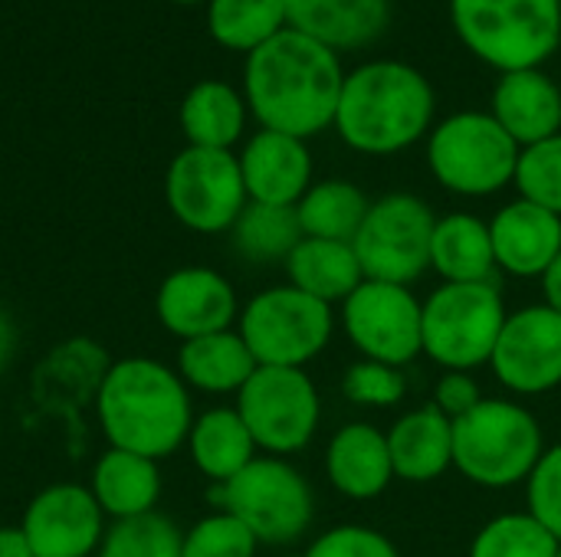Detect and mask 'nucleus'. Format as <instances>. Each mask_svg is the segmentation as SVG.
I'll return each instance as SVG.
<instances>
[{
  "instance_id": "c03bdc74",
  "label": "nucleus",
  "mask_w": 561,
  "mask_h": 557,
  "mask_svg": "<svg viewBox=\"0 0 561 557\" xmlns=\"http://www.w3.org/2000/svg\"><path fill=\"white\" fill-rule=\"evenodd\" d=\"M289 557H306V555H289Z\"/></svg>"
},
{
  "instance_id": "dca6fc26",
  "label": "nucleus",
  "mask_w": 561,
  "mask_h": 557,
  "mask_svg": "<svg viewBox=\"0 0 561 557\" xmlns=\"http://www.w3.org/2000/svg\"><path fill=\"white\" fill-rule=\"evenodd\" d=\"M154 312L181 341L227 332L233 318H240L233 286L207 266L174 269L154 295Z\"/></svg>"
},
{
  "instance_id": "f257e3e1",
  "label": "nucleus",
  "mask_w": 561,
  "mask_h": 557,
  "mask_svg": "<svg viewBox=\"0 0 561 557\" xmlns=\"http://www.w3.org/2000/svg\"><path fill=\"white\" fill-rule=\"evenodd\" d=\"M243 85L263 128L306 141L335 125L345 76L335 49L286 26L250 53Z\"/></svg>"
},
{
  "instance_id": "0eeeda50",
  "label": "nucleus",
  "mask_w": 561,
  "mask_h": 557,
  "mask_svg": "<svg viewBox=\"0 0 561 557\" xmlns=\"http://www.w3.org/2000/svg\"><path fill=\"white\" fill-rule=\"evenodd\" d=\"M506 318L496 282H444L424 302V355L447 371L490 364Z\"/></svg>"
},
{
  "instance_id": "ddd939ff",
  "label": "nucleus",
  "mask_w": 561,
  "mask_h": 557,
  "mask_svg": "<svg viewBox=\"0 0 561 557\" xmlns=\"http://www.w3.org/2000/svg\"><path fill=\"white\" fill-rule=\"evenodd\" d=\"M342 325L368 361L404 368L424 351V305L408 286L365 279L342 302Z\"/></svg>"
},
{
  "instance_id": "58836bf2",
  "label": "nucleus",
  "mask_w": 561,
  "mask_h": 557,
  "mask_svg": "<svg viewBox=\"0 0 561 557\" xmlns=\"http://www.w3.org/2000/svg\"><path fill=\"white\" fill-rule=\"evenodd\" d=\"M480 387L477 381L467 374V371H447L440 381H437V391H434V407L450 417V420H460L467 417L477 404H480Z\"/></svg>"
},
{
  "instance_id": "6e6552de",
  "label": "nucleus",
  "mask_w": 561,
  "mask_h": 557,
  "mask_svg": "<svg viewBox=\"0 0 561 557\" xmlns=\"http://www.w3.org/2000/svg\"><path fill=\"white\" fill-rule=\"evenodd\" d=\"M523 148L486 112H460L431 135L427 161L434 177L463 197H486L516 181Z\"/></svg>"
},
{
  "instance_id": "423d86ee",
  "label": "nucleus",
  "mask_w": 561,
  "mask_h": 557,
  "mask_svg": "<svg viewBox=\"0 0 561 557\" xmlns=\"http://www.w3.org/2000/svg\"><path fill=\"white\" fill-rule=\"evenodd\" d=\"M220 512L240 519L260 545L299 542L316 515V496L306 476L283 456H256L243 473L214 489Z\"/></svg>"
},
{
  "instance_id": "e433bc0d",
  "label": "nucleus",
  "mask_w": 561,
  "mask_h": 557,
  "mask_svg": "<svg viewBox=\"0 0 561 557\" xmlns=\"http://www.w3.org/2000/svg\"><path fill=\"white\" fill-rule=\"evenodd\" d=\"M526 486H529V515L561 542V443L542 453Z\"/></svg>"
},
{
  "instance_id": "c9c22d12",
  "label": "nucleus",
  "mask_w": 561,
  "mask_h": 557,
  "mask_svg": "<svg viewBox=\"0 0 561 557\" xmlns=\"http://www.w3.org/2000/svg\"><path fill=\"white\" fill-rule=\"evenodd\" d=\"M404 391H408V381L401 368L368 361V358L352 364L342 378V394L362 407H394L404 397Z\"/></svg>"
},
{
  "instance_id": "a211bd4d",
  "label": "nucleus",
  "mask_w": 561,
  "mask_h": 557,
  "mask_svg": "<svg viewBox=\"0 0 561 557\" xmlns=\"http://www.w3.org/2000/svg\"><path fill=\"white\" fill-rule=\"evenodd\" d=\"M496 266L519 279H542L561 253V217L519 197L490 220Z\"/></svg>"
},
{
  "instance_id": "ea45409f",
  "label": "nucleus",
  "mask_w": 561,
  "mask_h": 557,
  "mask_svg": "<svg viewBox=\"0 0 561 557\" xmlns=\"http://www.w3.org/2000/svg\"><path fill=\"white\" fill-rule=\"evenodd\" d=\"M0 557H33V548H30L20 525H3L0 529Z\"/></svg>"
},
{
  "instance_id": "9d476101",
  "label": "nucleus",
  "mask_w": 561,
  "mask_h": 557,
  "mask_svg": "<svg viewBox=\"0 0 561 557\" xmlns=\"http://www.w3.org/2000/svg\"><path fill=\"white\" fill-rule=\"evenodd\" d=\"M256 450L270 456H293L306 450L322 420V401L302 368H256L237 394Z\"/></svg>"
},
{
  "instance_id": "412c9836",
  "label": "nucleus",
  "mask_w": 561,
  "mask_h": 557,
  "mask_svg": "<svg viewBox=\"0 0 561 557\" xmlns=\"http://www.w3.org/2000/svg\"><path fill=\"white\" fill-rule=\"evenodd\" d=\"M388 450L394 463V479L434 483L454 466V420L434 404L404 414L391 433Z\"/></svg>"
},
{
  "instance_id": "f3484780",
  "label": "nucleus",
  "mask_w": 561,
  "mask_h": 557,
  "mask_svg": "<svg viewBox=\"0 0 561 557\" xmlns=\"http://www.w3.org/2000/svg\"><path fill=\"white\" fill-rule=\"evenodd\" d=\"M240 174L253 204L296 207L312 187V158L302 138L263 128L247 141Z\"/></svg>"
},
{
  "instance_id": "473e14b6",
  "label": "nucleus",
  "mask_w": 561,
  "mask_h": 557,
  "mask_svg": "<svg viewBox=\"0 0 561 557\" xmlns=\"http://www.w3.org/2000/svg\"><path fill=\"white\" fill-rule=\"evenodd\" d=\"M99 557H184V535L161 512L122 519L105 529Z\"/></svg>"
},
{
  "instance_id": "4468645a",
  "label": "nucleus",
  "mask_w": 561,
  "mask_h": 557,
  "mask_svg": "<svg viewBox=\"0 0 561 557\" xmlns=\"http://www.w3.org/2000/svg\"><path fill=\"white\" fill-rule=\"evenodd\" d=\"M490 368L513 394H546L561 384V315L549 305L513 312L500 332Z\"/></svg>"
},
{
  "instance_id": "2eb2a0df",
  "label": "nucleus",
  "mask_w": 561,
  "mask_h": 557,
  "mask_svg": "<svg viewBox=\"0 0 561 557\" xmlns=\"http://www.w3.org/2000/svg\"><path fill=\"white\" fill-rule=\"evenodd\" d=\"M102 519L105 512L85 486L56 483L33 496L20 529L33 557H89L105 538Z\"/></svg>"
},
{
  "instance_id": "79ce46f5",
  "label": "nucleus",
  "mask_w": 561,
  "mask_h": 557,
  "mask_svg": "<svg viewBox=\"0 0 561 557\" xmlns=\"http://www.w3.org/2000/svg\"><path fill=\"white\" fill-rule=\"evenodd\" d=\"M13 345H16V328H13L10 315L0 309V371L7 368V361L13 355Z\"/></svg>"
},
{
  "instance_id": "4be33fe9",
  "label": "nucleus",
  "mask_w": 561,
  "mask_h": 557,
  "mask_svg": "<svg viewBox=\"0 0 561 557\" xmlns=\"http://www.w3.org/2000/svg\"><path fill=\"white\" fill-rule=\"evenodd\" d=\"M388 23V0H286V26L329 49L371 43Z\"/></svg>"
},
{
  "instance_id": "9b49d317",
  "label": "nucleus",
  "mask_w": 561,
  "mask_h": 557,
  "mask_svg": "<svg viewBox=\"0 0 561 557\" xmlns=\"http://www.w3.org/2000/svg\"><path fill=\"white\" fill-rule=\"evenodd\" d=\"M437 217L414 194H388L368 207V217L352 240L365 279L408 286L431 269V240Z\"/></svg>"
},
{
  "instance_id": "5701e85b",
  "label": "nucleus",
  "mask_w": 561,
  "mask_h": 557,
  "mask_svg": "<svg viewBox=\"0 0 561 557\" xmlns=\"http://www.w3.org/2000/svg\"><path fill=\"white\" fill-rule=\"evenodd\" d=\"M89 492L95 496L99 509L115 522L148 515L154 512V502L161 496L158 463L128 450H105L92 466Z\"/></svg>"
},
{
  "instance_id": "393cba45",
  "label": "nucleus",
  "mask_w": 561,
  "mask_h": 557,
  "mask_svg": "<svg viewBox=\"0 0 561 557\" xmlns=\"http://www.w3.org/2000/svg\"><path fill=\"white\" fill-rule=\"evenodd\" d=\"M286 276H289V286H296L299 292L325 305L345 302L365 282V272L352 243L312 240V236H302V243L289 253Z\"/></svg>"
},
{
  "instance_id": "39448f33",
  "label": "nucleus",
  "mask_w": 561,
  "mask_h": 557,
  "mask_svg": "<svg viewBox=\"0 0 561 557\" xmlns=\"http://www.w3.org/2000/svg\"><path fill=\"white\" fill-rule=\"evenodd\" d=\"M460 39L490 66L523 72L546 62L561 43L559 0H454Z\"/></svg>"
},
{
  "instance_id": "aec40b11",
  "label": "nucleus",
  "mask_w": 561,
  "mask_h": 557,
  "mask_svg": "<svg viewBox=\"0 0 561 557\" xmlns=\"http://www.w3.org/2000/svg\"><path fill=\"white\" fill-rule=\"evenodd\" d=\"M493 118L519 148H533L561 131L559 85L539 69L506 72L493 95Z\"/></svg>"
},
{
  "instance_id": "c756f323",
  "label": "nucleus",
  "mask_w": 561,
  "mask_h": 557,
  "mask_svg": "<svg viewBox=\"0 0 561 557\" xmlns=\"http://www.w3.org/2000/svg\"><path fill=\"white\" fill-rule=\"evenodd\" d=\"M233 250L250 263H276L289 259V253L302 243V227L296 207L273 204H247L237 223L230 227Z\"/></svg>"
},
{
  "instance_id": "a878e982",
  "label": "nucleus",
  "mask_w": 561,
  "mask_h": 557,
  "mask_svg": "<svg viewBox=\"0 0 561 557\" xmlns=\"http://www.w3.org/2000/svg\"><path fill=\"white\" fill-rule=\"evenodd\" d=\"M187 450H191L194 466L214 486L230 483L237 473H243L256 460V443H253L243 417L237 414V407H214V410L201 414L191 423Z\"/></svg>"
},
{
  "instance_id": "49530a36",
  "label": "nucleus",
  "mask_w": 561,
  "mask_h": 557,
  "mask_svg": "<svg viewBox=\"0 0 561 557\" xmlns=\"http://www.w3.org/2000/svg\"><path fill=\"white\" fill-rule=\"evenodd\" d=\"M559 3H561V0H559Z\"/></svg>"
},
{
  "instance_id": "f8f14e48",
  "label": "nucleus",
  "mask_w": 561,
  "mask_h": 557,
  "mask_svg": "<svg viewBox=\"0 0 561 557\" xmlns=\"http://www.w3.org/2000/svg\"><path fill=\"white\" fill-rule=\"evenodd\" d=\"M171 213L194 233H224L250 204L240 158L217 148H184L164 177Z\"/></svg>"
},
{
  "instance_id": "37998d69",
  "label": "nucleus",
  "mask_w": 561,
  "mask_h": 557,
  "mask_svg": "<svg viewBox=\"0 0 561 557\" xmlns=\"http://www.w3.org/2000/svg\"><path fill=\"white\" fill-rule=\"evenodd\" d=\"M174 3H201V0H174Z\"/></svg>"
},
{
  "instance_id": "b1692460",
  "label": "nucleus",
  "mask_w": 561,
  "mask_h": 557,
  "mask_svg": "<svg viewBox=\"0 0 561 557\" xmlns=\"http://www.w3.org/2000/svg\"><path fill=\"white\" fill-rule=\"evenodd\" d=\"M256 368V358L233 328L181 341L178 351L181 381L207 394H240V387L253 378Z\"/></svg>"
},
{
  "instance_id": "a19ab883",
  "label": "nucleus",
  "mask_w": 561,
  "mask_h": 557,
  "mask_svg": "<svg viewBox=\"0 0 561 557\" xmlns=\"http://www.w3.org/2000/svg\"><path fill=\"white\" fill-rule=\"evenodd\" d=\"M542 292H546V305L561 315V253L556 256V263L542 272Z\"/></svg>"
},
{
  "instance_id": "f704fd0d",
  "label": "nucleus",
  "mask_w": 561,
  "mask_h": 557,
  "mask_svg": "<svg viewBox=\"0 0 561 557\" xmlns=\"http://www.w3.org/2000/svg\"><path fill=\"white\" fill-rule=\"evenodd\" d=\"M260 542L230 512H214L184 532V557H256Z\"/></svg>"
},
{
  "instance_id": "6ab92c4d",
  "label": "nucleus",
  "mask_w": 561,
  "mask_h": 557,
  "mask_svg": "<svg viewBox=\"0 0 561 557\" xmlns=\"http://www.w3.org/2000/svg\"><path fill=\"white\" fill-rule=\"evenodd\" d=\"M329 483L348 499H375L394 479L388 433L371 423L342 427L325 450Z\"/></svg>"
},
{
  "instance_id": "a18cd8bd",
  "label": "nucleus",
  "mask_w": 561,
  "mask_h": 557,
  "mask_svg": "<svg viewBox=\"0 0 561 557\" xmlns=\"http://www.w3.org/2000/svg\"><path fill=\"white\" fill-rule=\"evenodd\" d=\"M556 557H561V545H559V555H556Z\"/></svg>"
},
{
  "instance_id": "4c0bfd02",
  "label": "nucleus",
  "mask_w": 561,
  "mask_h": 557,
  "mask_svg": "<svg viewBox=\"0 0 561 557\" xmlns=\"http://www.w3.org/2000/svg\"><path fill=\"white\" fill-rule=\"evenodd\" d=\"M306 557H401L398 548L368 525H335L312 542Z\"/></svg>"
},
{
  "instance_id": "20e7f679",
  "label": "nucleus",
  "mask_w": 561,
  "mask_h": 557,
  "mask_svg": "<svg viewBox=\"0 0 561 557\" xmlns=\"http://www.w3.org/2000/svg\"><path fill=\"white\" fill-rule=\"evenodd\" d=\"M542 453L539 420L523 404L483 397L467 417L454 420V466L473 486L506 489L526 483Z\"/></svg>"
},
{
  "instance_id": "bb28decb",
  "label": "nucleus",
  "mask_w": 561,
  "mask_h": 557,
  "mask_svg": "<svg viewBox=\"0 0 561 557\" xmlns=\"http://www.w3.org/2000/svg\"><path fill=\"white\" fill-rule=\"evenodd\" d=\"M431 266L444 282H493L496 253L490 223L473 213L440 217L431 240Z\"/></svg>"
},
{
  "instance_id": "7ed1b4c3",
  "label": "nucleus",
  "mask_w": 561,
  "mask_h": 557,
  "mask_svg": "<svg viewBox=\"0 0 561 557\" xmlns=\"http://www.w3.org/2000/svg\"><path fill=\"white\" fill-rule=\"evenodd\" d=\"M434 118V89L408 62H368L339 95L335 128L362 154H394L424 138Z\"/></svg>"
},
{
  "instance_id": "c85d7f7f",
  "label": "nucleus",
  "mask_w": 561,
  "mask_h": 557,
  "mask_svg": "<svg viewBox=\"0 0 561 557\" xmlns=\"http://www.w3.org/2000/svg\"><path fill=\"white\" fill-rule=\"evenodd\" d=\"M368 197L348 181H322L306 190L296 204L302 236L352 243L368 217Z\"/></svg>"
},
{
  "instance_id": "72a5a7b5",
  "label": "nucleus",
  "mask_w": 561,
  "mask_h": 557,
  "mask_svg": "<svg viewBox=\"0 0 561 557\" xmlns=\"http://www.w3.org/2000/svg\"><path fill=\"white\" fill-rule=\"evenodd\" d=\"M516 187L526 200L561 217V131L533 148H523Z\"/></svg>"
},
{
  "instance_id": "2f4dec72",
  "label": "nucleus",
  "mask_w": 561,
  "mask_h": 557,
  "mask_svg": "<svg viewBox=\"0 0 561 557\" xmlns=\"http://www.w3.org/2000/svg\"><path fill=\"white\" fill-rule=\"evenodd\" d=\"M559 545V538L529 512H510L480 529L470 557H556Z\"/></svg>"
},
{
  "instance_id": "f03ea898",
  "label": "nucleus",
  "mask_w": 561,
  "mask_h": 557,
  "mask_svg": "<svg viewBox=\"0 0 561 557\" xmlns=\"http://www.w3.org/2000/svg\"><path fill=\"white\" fill-rule=\"evenodd\" d=\"M99 423L112 450L164 460L187 443L194 414L178 371L151 358L115 361L99 384Z\"/></svg>"
},
{
  "instance_id": "7c9ffc66",
  "label": "nucleus",
  "mask_w": 561,
  "mask_h": 557,
  "mask_svg": "<svg viewBox=\"0 0 561 557\" xmlns=\"http://www.w3.org/2000/svg\"><path fill=\"white\" fill-rule=\"evenodd\" d=\"M210 36L237 53H253L286 30V0H210Z\"/></svg>"
},
{
  "instance_id": "1a4fd4ad",
  "label": "nucleus",
  "mask_w": 561,
  "mask_h": 557,
  "mask_svg": "<svg viewBox=\"0 0 561 557\" xmlns=\"http://www.w3.org/2000/svg\"><path fill=\"white\" fill-rule=\"evenodd\" d=\"M332 328V305L296 286H273L247 302L237 332L260 368H306L329 348Z\"/></svg>"
},
{
  "instance_id": "cd10ccee",
  "label": "nucleus",
  "mask_w": 561,
  "mask_h": 557,
  "mask_svg": "<svg viewBox=\"0 0 561 557\" xmlns=\"http://www.w3.org/2000/svg\"><path fill=\"white\" fill-rule=\"evenodd\" d=\"M243 121L247 105L240 92L217 79L197 82L181 102V131L191 148L230 151L243 135Z\"/></svg>"
}]
</instances>
